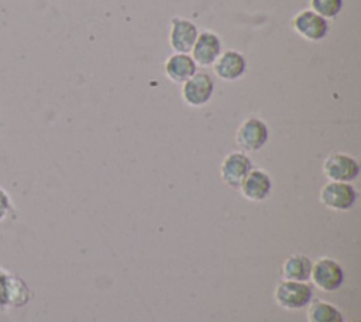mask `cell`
I'll return each instance as SVG.
<instances>
[{"label":"cell","mask_w":361,"mask_h":322,"mask_svg":"<svg viewBox=\"0 0 361 322\" xmlns=\"http://www.w3.org/2000/svg\"><path fill=\"white\" fill-rule=\"evenodd\" d=\"M312 260L300 253L290 254L285 258L282 264V275L283 280L290 281H299V282H307L310 278L312 271Z\"/></svg>","instance_id":"15"},{"label":"cell","mask_w":361,"mask_h":322,"mask_svg":"<svg viewBox=\"0 0 361 322\" xmlns=\"http://www.w3.org/2000/svg\"><path fill=\"white\" fill-rule=\"evenodd\" d=\"M323 174L329 181L351 182L360 174V164L345 153H331L323 162Z\"/></svg>","instance_id":"6"},{"label":"cell","mask_w":361,"mask_h":322,"mask_svg":"<svg viewBox=\"0 0 361 322\" xmlns=\"http://www.w3.org/2000/svg\"><path fill=\"white\" fill-rule=\"evenodd\" d=\"M214 92V82L210 75L204 72H196L182 85V99L192 107H200L206 105Z\"/></svg>","instance_id":"7"},{"label":"cell","mask_w":361,"mask_h":322,"mask_svg":"<svg viewBox=\"0 0 361 322\" xmlns=\"http://www.w3.org/2000/svg\"><path fill=\"white\" fill-rule=\"evenodd\" d=\"M197 65L195 64L193 58L188 54H178L175 52L171 55L164 65L166 76L175 83H183L189 78L196 73Z\"/></svg>","instance_id":"14"},{"label":"cell","mask_w":361,"mask_h":322,"mask_svg":"<svg viewBox=\"0 0 361 322\" xmlns=\"http://www.w3.org/2000/svg\"><path fill=\"white\" fill-rule=\"evenodd\" d=\"M309 280H312L317 290L323 292H334L344 281V271L337 260L324 256L312 263Z\"/></svg>","instance_id":"2"},{"label":"cell","mask_w":361,"mask_h":322,"mask_svg":"<svg viewBox=\"0 0 361 322\" xmlns=\"http://www.w3.org/2000/svg\"><path fill=\"white\" fill-rule=\"evenodd\" d=\"M238 188L245 199L251 202H262L271 195L272 179L264 169L252 168Z\"/></svg>","instance_id":"10"},{"label":"cell","mask_w":361,"mask_h":322,"mask_svg":"<svg viewBox=\"0 0 361 322\" xmlns=\"http://www.w3.org/2000/svg\"><path fill=\"white\" fill-rule=\"evenodd\" d=\"M221 54V41L217 34L212 31H203L197 34V38L192 48V58L196 65L210 66Z\"/></svg>","instance_id":"12"},{"label":"cell","mask_w":361,"mask_h":322,"mask_svg":"<svg viewBox=\"0 0 361 322\" xmlns=\"http://www.w3.org/2000/svg\"><path fill=\"white\" fill-rule=\"evenodd\" d=\"M313 290L307 282L282 280L276 284L274 298L276 304L286 311H298L312 301Z\"/></svg>","instance_id":"3"},{"label":"cell","mask_w":361,"mask_h":322,"mask_svg":"<svg viewBox=\"0 0 361 322\" xmlns=\"http://www.w3.org/2000/svg\"><path fill=\"white\" fill-rule=\"evenodd\" d=\"M319 199L323 206L336 212H345L357 201V191L350 182L329 181L320 189Z\"/></svg>","instance_id":"4"},{"label":"cell","mask_w":361,"mask_h":322,"mask_svg":"<svg viewBox=\"0 0 361 322\" xmlns=\"http://www.w3.org/2000/svg\"><path fill=\"white\" fill-rule=\"evenodd\" d=\"M32 298L34 292L27 281L0 266V312L23 308Z\"/></svg>","instance_id":"1"},{"label":"cell","mask_w":361,"mask_h":322,"mask_svg":"<svg viewBox=\"0 0 361 322\" xmlns=\"http://www.w3.org/2000/svg\"><path fill=\"white\" fill-rule=\"evenodd\" d=\"M245 69H247L245 58L234 49L224 51L213 62V71L216 76L227 82H233L241 78Z\"/></svg>","instance_id":"13"},{"label":"cell","mask_w":361,"mask_h":322,"mask_svg":"<svg viewBox=\"0 0 361 322\" xmlns=\"http://www.w3.org/2000/svg\"><path fill=\"white\" fill-rule=\"evenodd\" d=\"M306 318L307 322H344L341 311L331 302L323 301L320 298L312 299L307 304Z\"/></svg>","instance_id":"16"},{"label":"cell","mask_w":361,"mask_h":322,"mask_svg":"<svg viewBox=\"0 0 361 322\" xmlns=\"http://www.w3.org/2000/svg\"><path fill=\"white\" fill-rule=\"evenodd\" d=\"M11 213H14L11 196L3 186H0V223L6 220Z\"/></svg>","instance_id":"18"},{"label":"cell","mask_w":361,"mask_h":322,"mask_svg":"<svg viewBox=\"0 0 361 322\" xmlns=\"http://www.w3.org/2000/svg\"><path fill=\"white\" fill-rule=\"evenodd\" d=\"M268 137L269 130L265 121L258 117H248L237 129L235 143L243 151L254 153L265 145Z\"/></svg>","instance_id":"5"},{"label":"cell","mask_w":361,"mask_h":322,"mask_svg":"<svg viewBox=\"0 0 361 322\" xmlns=\"http://www.w3.org/2000/svg\"><path fill=\"white\" fill-rule=\"evenodd\" d=\"M343 6V0H310V10L323 17L334 18L338 16Z\"/></svg>","instance_id":"17"},{"label":"cell","mask_w":361,"mask_h":322,"mask_svg":"<svg viewBox=\"0 0 361 322\" xmlns=\"http://www.w3.org/2000/svg\"><path fill=\"white\" fill-rule=\"evenodd\" d=\"M197 34V28L192 21L188 18L173 17L171 21L169 45L178 54H188L192 51Z\"/></svg>","instance_id":"11"},{"label":"cell","mask_w":361,"mask_h":322,"mask_svg":"<svg viewBox=\"0 0 361 322\" xmlns=\"http://www.w3.org/2000/svg\"><path fill=\"white\" fill-rule=\"evenodd\" d=\"M293 30L307 41H320L329 32L327 20L312 10H302L292 20Z\"/></svg>","instance_id":"9"},{"label":"cell","mask_w":361,"mask_h":322,"mask_svg":"<svg viewBox=\"0 0 361 322\" xmlns=\"http://www.w3.org/2000/svg\"><path fill=\"white\" fill-rule=\"evenodd\" d=\"M251 169L252 162L250 157L243 151H233L223 158L220 165V177L230 188H238Z\"/></svg>","instance_id":"8"}]
</instances>
